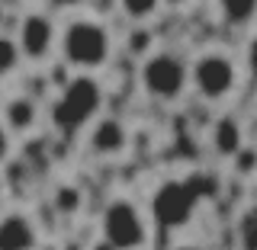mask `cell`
I'll use <instances>...</instances> for the list:
<instances>
[{
	"instance_id": "cell-1",
	"label": "cell",
	"mask_w": 257,
	"mask_h": 250,
	"mask_svg": "<svg viewBox=\"0 0 257 250\" xmlns=\"http://www.w3.org/2000/svg\"><path fill=\"white\" fill-rule=\"evenodd\" d=\"M58 55L77 74H93L112 58V32L93 16H74L58 32Z\"/></svg>"
},
{
	"instance_id": "cell-2",
	"label": "cell",
	"mask_w": 257,
	"mask_h": 250,
	"mask_svg": "<svg viewBox=\"0 0 257 250\" xmlns=\"http://www.w3.org/2000/svg\"><path fill=\"white\" fill-rule=\"evenodd\" d=\"M100 109H103L100 80L93 74H74L52 103V125L64 135H77L100 119Z\"/></svg>"
},
{
	"instance_id": "cell-3",
	"label": "cell",
	"mask_w": 257,
	"mask_h": 250,
	"mask_svg": "<svg viewBox=\"0 0 257 250\" xmlns=\"http://www.w3.org/2000/svg\"><path fill=\"white\" fill-rule=\"evenodd\" d=\"M139 84L151 100L177 103L190 87V64L171 52H151L142 58Z\"/></svg>"
},
{
	"instance_id": "cell-4",
	"label": "cell",
	"mask_w": 257,
	"mask_h": 250,
	"mask_svg": "<svg viewBox=\"0 0 257 250\" xmlns=\"http://www.w3.org/2000/svg\"><path fill=\"white\" fill-rule=\"evenodd\" d=\"M100 234L109 250H142L148 244V218L132 199L116 196L100 215Z\"/></svg>"
},
{
	"instance_id": "cell-5",
	"label": "cell",
	"mask_w": 257,
	"mask_h": 250,
	"mask_svg": "<svg viewBox=\"0 0 257 250\" xmlns=\"http://www.w3.org/2000/svg\"><path fill=\"white\" fill-rule=\"evenodd\" d=\"M203 192L193 180H164L151 192V221L174 231L193 221Z\"/></svg>"
},
{
	"instance_id": "cell-6",
	"label": "cell",
	"mask_w": 257,
	"mask_h": 250,
	"mask_svg": "<svg viewBox=\"0 0 257 250\" xmlns=\"http://www.w3.org/2000/svg\"><path fill=\"white\" fill-rule=\"evenodd\" d=\"M190 87L206 103H222L238 90V64L225 52H203L190 64Z\"/></svg>"
},
{
	"instance_id": "cell-7",
	"label": "cell",
	"mask_w": 257,
	"mask_h": 250,
	"mask_svg": "<svg viewBox=\"0 0 257 250\" xmlns=\"http://www.w3.org/2000/svg\"><path fill=\"white\" fill-rule=\"evenodd\" d=\"M58 26L55 20L42 10H29L26 16L20 20V29H16V45H20V55L23 61H32V64H42L48 61L55 52H58Z\"/></svg>"
},
{
	"instance_id": "cell-8",
	"label": "cell",
	"mask_w": 257,
	"mask_h": 250,
	"mask_svg": "<svg viewBox=\"0 0 257 250\" xmlns=\"http://www.w3.org/2000/svg\"><path fill=\"white\" fill-rule=\"evenodd\" d=\"M128 141H132V135H128L125 122H119L112 116H100L90 125V135H87L90 151L100 157H122L128 151Z\"/></svg>"
},
{
	"instance_id": "cell-9",
	"label": "cell",
	"mask_w": 257,
	"mask_h": 250,
	"mask_svg": "<svg viewBox=\"0 0 257 250\" xmlns=\"http://www.w3.org/2000/svg\"><path fill=\"white\" fill-rule=\"evenodd\" d=\"M39 228L26 212L0 215V250H36Z\"/></svg>"
},
{
	"instance_id": "cell-10",
	"label": "cell",
	"mask_w": 257,
	"mask_h": 250,
	"mask_svg": "<svg viewBox=\"0 0 257 250\" xmlns=\"http://www.w3.org/2000/svg\"><path fill=\"white\" fill-rule=\"evenodd\" d=\"M4 125L10 128V135H29L39 125V103L32 96H10L4 103Z\"/></svg>"
},
{
	"instance_id": "cell-11",
	"label": "cell",
	"mask_w": 257,
	"mask_h": 250,
	"mask_svg": "<svg viewBox=\"0 0 257 250\" xmlns=\"http://www.w3.org/2000/svg\"><path fill=\"white\" fill-rule=\"evenodd\" d=\"M209 144L219 157H235L241 148H244V132H241L235 116H219L212 122V132H209Z\"/></svg>"
},
{
	"instance_id": "cell-12",
	"label": "cell",
	"mask_w": 257,
	"mask_h": 250,
	"mask_svg": "<svg viewBox=\"0 0 257 250\" xmlns=\"http://www.w3.org/2000/svg\"><path fill=\"white\" fill-rule=\"evenodd\" d=\"M215 7L231 26H251L257 20V0H215Z\"/></svg>"
},
{
	"instance_id": "cell-13",
	"label": "cell",
	"mask_w": 257,
	"mask_h": 250,
	"mask_svg": "<svg viewBox=\"0 0 257 250\" xmlns=\"http://www.w3.org/2000/svg\"><path fill=\"white\" fill-rule=\"evenodd\" d=\"M20 64H23V55H20L16 39L7 36V32H0V80L13 77L16 71H20Z\"/></svg>"
},
{
	"instance_id": "cell-14",
	"label": "cell",
	"mask_w": 257,
	"mask_h": 250,
	"mask_svg": "<svg viewBox=\"0 0 257 250\" xmlns=\"http://www.w3.org/2000/svg\"><path fill=\"white\" fill-rule=\"evenodd\" d=\"M235 237H238V247L241 250H257V205L244 208V212L238 215Z\"/></svg>"
},
{
	"instance_id": "cell-15",
	"label": "cell",
	"mask_w": 257,
	"mask_h": 250,
	"mask_svg": "<svg viewBox=\"0 0 257 250\" xmlns=\"http://www.w3.org/2000/svg\"><path fill=\"white\" fill-rule=\"evenodd\" d=\"M119 10L132 23H145L161 10V0H119Z\"/></svg>"
},
{
	"instance_id": "cell-16",
	"label": "cell",
	"mask_w": 257,
	"mask_h": 250,
	"mask_svg": "<svg viewBox=\"0 0 257 250\" xmlns=\"http://www.w3.org/2000/svg\"><path fill=\"white\" fill-rule=\"evenodd\" d=\"M55 205H58V212H64V215H74L80 208V189L77 186H61L55 192Z\"/></svg>"
},
{
	"instance_id": "cell-17",
	"label": "cell",
	"mask_w": 257,
	"mask_h": 250,
	"mask_svg": "<svg viewBox=\"0 0 257 250\" xmlns=\"http://www.w3.org/2000/svg\"><path fill=\"white\" fill-rule=\"evenodd\" d=\"M13 154V135H10V128L4 125V119H0V167L10 160Z\"/></svg>"
},
{
	"instance_id": "cell-18",
	"label": "cell",
	"mask_w": 257,
	"mask_h": 250,
	"mask_svg": "<svg viewBox=\"0 0 257 250\" xmlns=\"http://www.w3.org/2000/svg\"><path fill=\"white\" fill-rule=\"evenodd\" d=\"M87 0H48V7L52 10H58V13H71V10H80Z\"/></svg>"
},
{
	"instance_id": "cell-19",
	"label": "cell",
	"mask_w": 257,
	"mask_h": 250,
	"mask_svg": "<svg viewBox=\"0 0 257 250\" xmlns=\"http://www.w3.org/2000/svg\"><path fill=\"white\" fill-rule=\"evenodd\" d=\"M247 68H251V74L257 77V36L251 39V45H247Z\"/></svg>"
},
{
	"instance_id": "cell-20",
	"label": "cell",
	"mask_w": 257,
	"mask_h": 250,
	"mask_svg": "<svg viewBox=\"0 0 257 250\" xmlns=\"http://www.w3.org/2000/svg\"><path fill=\"white\" fill-rule=\"evenodd\" d=\"M190 0H161V7H171V10H183Z\"/></svg>"
},
{
	"instance_id": "cell-21",
	"label": "cell",
	"mask_w": 257,
	"mask_h": 250,
	"mask_svg": "<svg viewBox=\"0 0 257 250\" xmlns=\"http://www.w3.org/2000/svg\"><path fill=\"white\" fill-rule=\"evenodd\" d=\"M174 250H206V247L203 244H177Z\"/></svg>"
}]
</instances>
